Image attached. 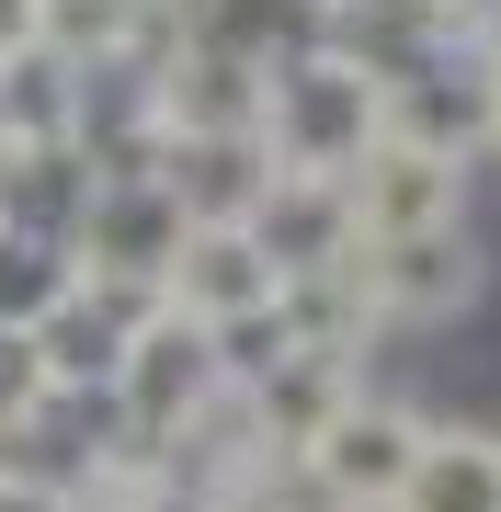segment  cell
<instances>
[{
	"instance_id": "obj_1",
	"label": "cell",
	"mask_w": 501,
	"mask_h": 512,
	"mask_svg": "<svg viewBox=\"0 0 501 512\" xmlns=\"http://www.w3.org/2000/svg\"><path fill=\"white\" fill-rule=\"evenodd\" d=\"M376 137H388V80H365L331 46H308V57L274 69V92H262V148H274V171H353Z\"/></svg>"
},
{
	"instance_id": "obj_16",
	"label": "cell",
	"mask_w": 501,
	"mask_h": 512,
	"mask_svg": "<svg viewBox=\"0 0 501 512\" xmlns=\"http://www.w3.org/2000/svg\"><path fill=\"white\" fill-rule=\"evenodd\" d=\"M490 160H501V80H490Z\"/></svg>"
},
{
	"instance_id": "obj_17",
	"label": "cell",
	"mask_w": 501,
	"mask_h": 512,
	"mask_svg": "<svg viewBox=\"0 0 501 512\" xmlns=\"http://www.w3.org/2000/svg\"><path fill=\"white\" fill-rule=\"evenodd\" d=\"M0 217H12V160H0Z\"/></svg>"
},
{
	"instance_id": "obj_4",
	"label": "cell",
	"mask_w": 501,
	"mask_h": 512,
	"mask_svg": "<svg viewBox=\"0 0 501 512\" xmlns=\"http://www.w3.org/2000/svg\"><path fill=\"white\" fill-rule=\"evenodd\" d=\"M490 285H501V262H490L479 228H433V239H388V251H365V308H376V330H456Z\"/></svg>"
},
{
	"instance_id": "obj_14",
	"label": "cell",
	"mask_w": 501,
	"mask_h": 512,
	"mask_svg": "<svg viewBox=\"0 0 501 512\" xmlns=\"http://www.w3.org/2000/svg\"><path fill=\"white\" fill-rule=\"evenodd\" d=\"M0 512H69V490H57L46 467H23V456H12V467H0Z\"/></svg>"
},
{
	"instance_id": "obj_8",
	"label": "cell",
	"mask_w": 501,
	"mask_h": 512,
	"mask_svg": "<svg viewBox=\"0 0 501 512\" xmlns=\"http://www.w3.org/2000/svg\"><path fill=\"white\" fill-rule=\"evenodd\" d=\"M160 308L194 319V330H228V319H251V308H285V274L262 262L251 228H194L183 262L160 274Z\"/></svg>"
},
{
	"instance_id": "obj_7",
	"label": "cell",
	"mask_w": 501,
	"mask_h": 512,
	"mask_svg": "<svg viewBox=\"0 0 501 512\" xmlns=\"http://www.w3.org/2000/svg\"><path fill=\"white\" fill-rule=\"evenodd\" d=\"M251 239H262V262H274L285 285L365 262V228H353V183H342V171H274V194H262Z\"/></svg>"
},
{
	"instance_id": "obj_5",
	"label": "cell",
	"mask_w": 501,
	"mask_h": 512,
	"mask_svg": "<svg viewBox=\"0 0 501 512\" xmlns=\"http://www.w3.org/2000/svg\"><path fill=\"white\" fill-rule=\"evenodd\" d=\"M467 171H479V160H445V148L376 137L365 160L342 171V183H353V228H365V251H388V239H433V228H467Z\"/></svg>"
},
{
	"instance_id": "obj_11",
	"label": "cell",
	"mask_w": 501,
	"mask_h": 512,
	"mask_svg": "<svg viewBox=\"0 0 501 512\" xmlns=\"http://www.w3.org/2000/svg\"><path fill=\"white\" fill-rule=\"evenodd\" d=\"M399 512H501V421H433Z\"/></svg>"
},
{
	"instance_id": "obj_2",
	"label": "cell",
	"mask_w": 501,
	"mask_h": 512,
	"mask_svg": "<svg viewBox=\"0 0 501 512\" xmlns=\"http://www.w3.org/2000/svg\"><path fill=\"white\" fill-rule=\"evenodd\" d=\"M228 410V376H217V342H205L194 319H149L126 353V376H114V421H126V444H149V456H183L205 421Z\"/></svg>"
},
{
	"instance_id": "obj_13",
	"label": "cell",
	"mask_w": 501,
	"mask_h": 512,
	"mask_svg": "<svg viewBox=\"0 0 501 512\" xmlns=\"http://www.w3.org/2000/svg\"><path fill=\"white\" fill-rule=\"evenodd\" d=\"M57 410V376H46V353H35V330H0V444L23 456V433Z\"/></svg>"
},
{
	"instance_id": "obj_15",
	"label": "cell",
	"mask_w": 501,
	"mask_h": 512,
	"mask_svg": "<svg viewBox=\"0 0 501 512\" xmlns=\"http://www.w3.org/2000/svg\"><path fill=\"white\" fill-rule=\"evenodd\" d=\"M46 46V0H0V69Z\"/></svg>"
},
{
	"instance_id": "obj_6",
	"label": "cell",
	"mask_w": 501,
	"mask_h": 512,
	"mask_svg": "<svg viewBox=\"0 0 501 512\" xmlns=\"http://www.w3.org/2000/svg\"><path fill=\"white\" fill-rule=\"evenodd\" d=\"M183 205H171V183H103L92 217L69 228V262L80 285H126V296H160V274L183 262Z\"/></svg>"
},
{
	"instance_id": "obj_9",
	"label": "cell",
	"mask_w": 501,
	"mask_h": 512,
	"mask_svg": "<svg viewBox=\"0 0 501 512\" xmlns=\"http://www.w3.org/2000/svg\"><path fill=\"white\" fill-rule=\"evenodd\" d=\"M171 205H183V228H251L262 194H274V148L262 137H183L160 160Z\"/></svg>"
},
{
	"instance_id": "obj_18",
	"label": "cell",
	"mask_w": 501,
	"mask_h": 512,
	"mask_svg": "<svg viewBox=\"0 0 501 512\" xmlns=\"http://www.w3.org/2000/svg\"><path fill=\"white\" fill-rule=\"evenodd\" d=\"M46 12H57V0H46Z\"/></svg>"
},
{
	"instance_id": "obj_3",
	"label": "cell",
	"mask_w": 501,
	"mask_h": 512,
	"mask_svg": "<svg viewBox=\"0 0 501 512\" xmlns=\"http://www.w3.org/2000/svg\"><path fill=\"white\" fill-rule=\"evenodd\" d=\"M422 444H433V421L410 410V399H388V387H353V410L297 456V478H308L331 512H399L410 467H422Z\"/></svg>"
},
{
	"instance_id": "obj_10",
	"label": "cell",
	"mask_w": 501,
	"mask_h": 512,
	"mask_svg": "<svg viewBox=\"0 0 501 512\" xmlns=\"http://www.w3.org/2000/svg\"><path fill=\"white\" fill-rule=\"evenodd\" d=\"M80 126H92V80H80L57 46H35V57H12V69H0V160L80 148Z\"/></svg>"
},
{
	"instance_id": "obj_12",
	"label": "cell",
	"mask_w": 501,
	"mask_h": 512,
	"mask_svg": "<svg viewBox=\"0 0 501 512\" xmlns=\"http://www.w3.org/2000/svg\"><path fill=\"white\" fill-rule=\"evenodd\" d=\"M80 296V262L57 251V239H23L0 228V330H46L57 308Z\"/></svg>"
}]
</instances>
